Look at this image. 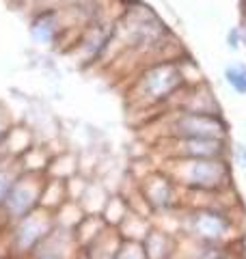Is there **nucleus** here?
I'll use <instances>...</instances> for the list:
<instances>
[{"mask_svg": "<svg viewBox=\"0 0 246 259\" xmlns=\"http://www.w3.org/2000/svg\"><path fill=\"white\" fill-rule=\"evenodd\" d=\"M175 130L182 139H220L225 125L210 112H184L175 121Z\"/></svg>", "mask_w": 246, "mask_h": 259, "instance_id": "obj_2", "label": "nucleus"}, {"mask_svg": "<svg viewBox=\"0 0 246 259\" xmlns=\"http://www.w3.org/2000/svg\"><path fill=\"white\" fill-rule=\"evenodd\" d=\"M237 37H240V30H231L229 32V48H237Z\"/></svg>", "mask_w": 246, "mask_h": 259, "instance_id": "obj_8", "label": "nucleus"}, {"mask_svg": "<svg viewBox=\"0 0 246 259\" xmlns=\"http://www.w3.org/2000/svg\"><path fill=\"white\" fill-rule=\"evenodd\" d=\"M225 78L237 93L246 95V67H242V65H231V67H227Z\"/></svg>", "mask_w": 246, "mask_h": 259, "instance_id": "obj_6", "label": "nucleus"}, {"mask_svg": "<svg viewBox=\"0 0 246 259\" xmlns=\"http://www.w3.org/2000/svg\"><path fill=\"white\" fill-rule=\"evenodd\" d=\"M199 259H229V257L225 253H220V250H205Z\"/></svg>", "mask_w": 246, "mask_h": 259, "instance_id": "obj_7", "label": "nucleus"}, {"mask_svg": "<svg viewBox=\"0 0 246 259\" xmlns=\"http://www.w3.org/2000/svg\"><path fill=\"white\" fill-rule=\"evenodd\" d=\"M242 37H244V41H246V26H244V30H242Z\"/></svg>", "mask_w": 246, "mask_h": 259, "instance_id": "obj_9", "label": "nucleus"}, {"mask_svg": "<svg viewBox=\"0 0 246 259\" xmlns=\"http://www.w3.org/2000/svg\"><path fill=\"white\" fill-rule=\"evenodd\" d=\"M229 229V223L225 221L220 214H210V212H201L194 216V231L203 238H220L223 233Z\"/></svg>", "mask_w": 246, "mask_h": 259, "instance_id": "obj_4", "label": "nucleus"}, {"mask_svg": "<svg viewBox=\"0 0 246 259\" xmlns=\"http://www.w3.org/2000/svg\"><path fill=\"white\" fill-rule=\"evenodd\" d=\"M182 82H184V78H182V71H179L177 65L160 63L145 71L138 87L143 89L147 100L155 102V100H164V97H169L171 93H175L177 89L182 87Z\"/></svg>", "mask_w": 246, "mask_h": 259, "instance_id": "obj_1", "label": "nucleus"}, {"mask_svg": "<svg viewBox=\"0 0 246 259\" xmlns=\"http://www.w3.org/2000/svg\"><path fill=\"white\" fill-rule=\"evenodd\" d=\"M56 30H59V24H56V13L54 11H48V13H41L39 18L32 22V37L41 44H50Z\"/></svg>", "mask_w": 246, "mask_h": 259, "instance_id": "obj_5", "label": "nucleus"}, {"mask_svg": "<svg viewBox=\"0 0 246 259\" xmlns=\"http://www.w3.org/2000/svg\"><path fill=\"white\" fill-rule=\"evenodd\" d=\"M188 184L201 186V188H216L220 180L227 177V171L223 166V162H214L208 158H194L192 162H188Z\"/></svg>", "mask_w": 246, "mask_h": 259, "instance_id": "obj_3", "label": "nucleus"}]
</instances>
